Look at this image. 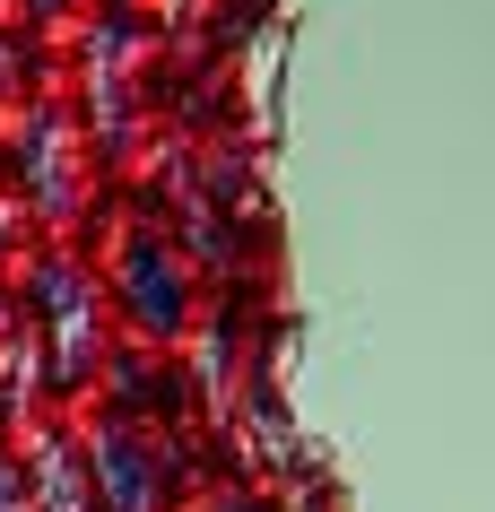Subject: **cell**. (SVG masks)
I'll return each instance as SVG.
<instances>
[{
	"mask_svg": "<svg viewBox=\"0 0 495 512\" xmlns=\"http://www.w3.org/2000/svg\"><path fill=\"white\" fill-rule=\"evenodd\" d=\"M9 296H18V339H27V365H35V400L79 417V400L96 391V374L113 356V313H105L96 261L70 252V243H35L18 261V278H9Z\"/></svg>",
	"mask_w": 495,
	"mask_h": 512,
	"instance_id": "6da1fadb",
	"label": "cell"
},
{
	"mask_svg": "<svg viewBox=\"0 0 495 512\" xmlns=\"http://www.w3.org/2000/svg\"><path fill=\"white\" fill-rule=\"evenodd\" d=\"M87 460V495L96 512H192L200 504V460L192 434H157V426H122V417H70Z\"/></svg>",
	"mask_w": 495,
	"mask_h": 512,
	"instance_id": "7a4b0ae2",
	"label": "cell"
},
{
	"mask_svg": "<svg viewBox=\"0 0 495 512\" xmlns=\"http://www.w3.org/2000/svg\"><path fill=\"white\" fill-rule=\"evenodd\" d=\"M96 278H105V313H113V330H122L131 348H183V339H192L200 278H192V261H183V243H174V235H157V226H122V235L105 243Z\"/></svg>",
	"mask_w": 495,
	"mask_h": 512,
	"instance_id": "3957f363",
	"label": "cell"
},
{
	"mask_svg": "<svg viewBox=\"0 0 495 512\" xmlns=\"http://www.w3.org/2000/svg\"><path fill=\"white\" fill-rule=\"evenodd\" d=\"M192 512H287V504H278L270 486H252V478H218V486H200Z\"/></svg>",
	"mask_w": 495,
	"mask_h": 512,
	"instance_id": "277c9868",
	"label": "cell"
}]
</instances>
